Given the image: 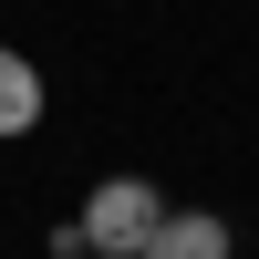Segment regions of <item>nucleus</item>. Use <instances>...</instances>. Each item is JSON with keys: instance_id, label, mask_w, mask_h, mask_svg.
Segmentation results:
<instances>
[{"instance_id": "1", "label": "nucleus", "mask_w": 259, "mask_h": 259, "mask_svg": "<svg viewBox=\"0 0 259 259\" xmlns=\"http://www.w3.org/2000/svg\"><path fill=\"white\" fill-rule=\"evenodd\" d=\"M156 218H166V197L145 177H104L94 197H83V218H73V239L94 249V259H135L145 239H156Z\"/></svg>"}, {"instance_id": "2", "label": "nucleus", "mask_w": 259, "mask_h": 259, "mask_svg": "<svg viewBox=\"0 0 259 259\" xmlns=\"http://www.w3.org/2000/svg\"><path fill=\"white\" fill-rule=\"evenodd\" d=\"M135 259H228V218L218 207H166L156 239H145Z\"/></svg>"}, {"instance_id": "3", "label": "nucleus", "mask_w": 259, "mask_h": 259, "mask_svg": "<svg viewBox=\"0 0 259 259\" xmlns=\"http://www.w3.org/2000/svg\"><path fill=\"white\" fill-rule=\"evenodd\" d=\"M31 124H41V73H31V52L0 41V135H31Z\"/></svg>"}, {"instance_id": "4", "label": "nucleus", "mask_w": 259, "mask_h": 259, "mask_svg": "<svg viewBox=\"0 0 259 259\" xmlns=\"http://www.w3.org/2000/svg\"><path fill=\"white\" fill-rule=\"evenodd\" d=\"M83 259H94V249H83Z\"/></svg>"}]
</instances>
